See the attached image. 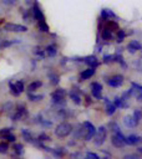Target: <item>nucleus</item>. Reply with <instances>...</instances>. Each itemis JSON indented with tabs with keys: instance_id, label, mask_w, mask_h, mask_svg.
<instances>
[{
	"instance_id": "nucleus-44",
	"label": "nucleus",
	"mask_w": 142,
	"mask_h": 159,
	"mask_svg": "<svg viewBox=\"0 0 142 159\" xmlns=\"http://www.w3.org/2000/svg\"><path fill=\"white\" fill-rule=\"evenodd\" d=\"M125 158H135V159H137L138 156H136V154H130V156H125Z\"/></svg>"
},
{
	"instance_id": "nucleus-37",
	"label": "nucleus",
	"mask_w": 142,
	"mask_h": 159,
	"mask_svg": "<svg viewBox=\"0 0 142 159\" xmlns=\"http://www.w3.org/2000/svg\"><path fill=\"white\" fill-rule=\"evenodd\" d=\"M5 139H6L7 142H15V139H16V138H15V135H14V134L9 133L7 135H5Z\"/></svg>"
},
{
	"instance_id": "nucleus-38",
	"label": "nucleus",
	"mask_w": 142,
	"mask_h": 159,
	"mask_svg": "<svg viewBox=\"0 0 142 159\" xmlns=\"http://www.w3.org/2000/svg\"><path fill=\"white\" fill-rule=\"evenodd\" d=\"M10 45H13V42H11V41H4V42L0 44V49L7 47V46H10Z\"/></svg>"
},
{
	"instance_id": "nucleus-15",
	"label": "nucleus",
	"mask_w": 142,
	"mask_h": 159,
	"mask_svg": "<svg viewBox=\"0 0 142 159\" xmlns=\"http://www.w3.org/2000/svg\"><path fill=\"white\" fill-rule=\"evenodd\" d=\"M34 15H35V18H36L37 21L45 20V16H44L43 11L40 10V7H39V5H37V4H35V5H34Z\"/></svg>"
},
{
	"instance_id": "nucleus-18",
	"label": "nucleus",
	"mask_w": 142,
	"mask_h": 159,
	"mask_svg": "<svg viewBox=\"0 0 142 159\" xmlns=\"http://www.w3.org/2000/svg\"><path fill=\"white\" fill-rule=\"evenodd\" d=\"M116 111V106L114 103H110V102H107L106 103V109H105V112H106L107 116H112Z\"/></svg>"
},
{
	"instance_id": "nucleus-34",
	"label": "nucleus",
	"mask_w": 142,
	"mask_h": 159,
	"mask_svg": "<svg viewBox=\"0 0 142 159\" xmlns=\"http://www.w3.org/2000/svg\"><path fill=\"white\" fill-rule=\"evenodd\" d=\"M43 97H44L43 94H36V96H34V94H29V98L31 101H40Z\"/></svg>"
},
{
	"instance_id": "nucleus-5",
	"label": "nucleus",
	"mask_w": 142,
	"mask_h": 159,
	"mask_svg": "<svg viewBox=\"0 0 142 159\" xmlns=\"http://www.w3.org/2000/svg\"><path fill=\"white\" fill-rule=\"evenodd\" d=\"M51 98L55 103L57 104H64L65 103V98H66V91L62 88H57L56 91L51 93Z\"/></svg>"
},
{
	"instance_id": "nucleus-26",
	"label": "nucleus",
	"mask_w": 142,
	"mask_h": 159,
	"mask_svg": "<svg viewBox=\"0 0 142 159\" xmlns=\"http://www.w3.org/2000/svg\"><path fill=\"white\" fill-rule=\"evenodd\" d=\"M7 149H9V144H7V142H1V143H0V153L5 154V153H7Z\"/></svg>"
},
{
	"instance_id": "nucleus-28",
	"label": "nucleus",
	"mask_w": 142,
	"mask_h": 159,
	"mask_svg": "<svg viewBox=\"0 0 142 159\" xmlns=\"http://www.w3.org/2000/svg\"><path fill=\"white\" fill-rule=\"evenodd\" d=\"M114 104L116 106V108H117V107H126V103H123V100H122V98H118V97L115 98Z\"/></svg>"
},
{
	"instance_id": "nucleus-22",
	"label": "nucleus",
	"mask_w": 142,
	"mask_h": 159,
	"mask_svg": "<svg viewBox=\"0 0 142 159\" xmlns=\"http://www.w3.org/2000/svg\"><path fill=\"white\" fill-rule=\"evenodd\" d=\"M82 133H84V127H82L81 124H78V126H77V129L75 131V133H74V138H75V139L81 138V137H82Z\"/></svg>"
},
{
	"instance_id": "nucleus-21",
	"label": "nucleus",
	"mask_w": 142,
	"mask_h": 159,
	"mask_svg": "<svg viewBox=\"0 0 142 159\" xmlns=\"http://www.w3.org/2000/svg\"><path fill=\"white\" fill-rule=\"evenodd\" d=\"M123 122H125V124H126L127 127H135V126H137L136 122H135V119L131 116H126L125 118H123Z\"/></svg>"
},
{
	"instance_id": "nucleus-27",
	"label": "nucleus",
	"mask_w": 142,
	"mask_h": 159,
	"mask_svg": "<svg viewBox=\"0 0 142 159\" xmlns=\"http://www.w3.org/2000/svg\"><path fill=\"white\" fill-rule=\"evenodd\" d=\"M14 86H15V88L18 90L19 93H21L22 91H24V82H22V81H16L14 83Z\"/></svg>"
},
{
	"instance_id": "nucleus-20",
	"label": "nucleus",
	"mask_w": 142,
	"mask_h": 159,
	"mask_svg": "<svg viewBox=\"0 0 142 159\" xmlns=\"http://www.w3.org/2000/svg\"><path fill=\"white\" fill-rule=\"evenodd\" d=\"M41 81H35V82H32V83H30L29 87H28V91L29 92H34V91H36L39 87H41Z\"/></svg>"
},
{
	"instance_id": "nucleus-43",
	"label": "nucleus",
	"mask_w": 142,
	"mask_h": 159,
	"mask_svg": "<svg viewBox=\"0 0 142 159\" xmlns=\"http://www.w3.org/2000/svg\"><path fill=\"white\" fill-rule=\"evenodd\" d=\"M35 54H37V55H40V56H44V52H43V51H41V50H40V49H39V47H37V49H35Z\"/></svg>"
},
{
	"instance_id": "nucleus-1",
	"label": "nucleus",
	"mask_w": 142,
	"mask_h": 159,
	"mask_svg": "<svg viewBox=\"0 0 142 159\" xmlns=\"http://www.w3.org/2000/svg\"><path fill=\"white\" fill-rule=\"evenodd\" d=\"M71 132H72V126L67 122H64V123H60L55 129V134L60 138H65L67 137Z\"/></svg>"
},
{
	"instance_id": "nucleus-42",
	"label": "nucleus",
	"mask_w": 142,
	"mask_h": 159,
	"mask_svg": "<svg viewBox=\"0 0 142 159\" xmlns=\"http://www.w3.org/2000/svg\"><path fill=\"white\" fill-rule=\"evenodd\" d=\"M137 100L138 101H142V87L140 88V91H138V93H137Z\"/></svg>"
},
{
	"instance_id": "nucleus-6",
	"label": "nucleus",
	"mask_w": 142,
	"mask_h": 159,
	"mask_svg": "<svg viewBox=\"0 0 142 159\" xmlns=\"http://www.w3.org/2000/svg\"><path fill=\"white\" fill-rule=\"evenodd\" d=\"M4 29L6 31H13V32H25L28 31V28L19 24H5L4 25Z\"/></svg>"
},
{
	"instance_id": "nucleus-45",
	"label": "nucleus",
	"mask_w": 142,
	"mask_h": 159,
	"mask_svg": "<svg viewBox=\"0 0 142 159\" xmlns=\"http://www.w3.org/2000/svg\"><path fill=\"white\" fill-rule=\"evenodd\" d=\"M138 152H140V153H142V147H141V148H138Z\"/></svg>"
},
{
	"instance_id": "nucleus-4",
	"label": "nucleus",
	"mask_w": 142,
	"mask_h": 159,
	"mask_svg": "<svg viewBox=\"0 0 142 159\" xmlns=\"http://www.w3.org/2000/svg\"><path fill=\"white\" fill-rule=\"evenodd\" d=\"M82 127H84V133H82L84 139L85 141H91L96 133V128L93 127V124L91 122H89V121L82 124Z\"/></svg>"
},
{
	"instance_id": "nucleus-12",
	"label": "nucleus",
	"mask_w": 142,
	"mask_h": 159,
	"mask_svg": "<svg viewBox=\"0 0 142 159\" xmlns=\"http://www.w3.org/2000/svg\"><path fill=\"white\" fill-rule=\"evenodd\" d=\"M84 61L86 62V65H89L90 67H97L99 66V61H97V57L93 55H90V56H86L84 59Z\"/></svg>"
},
{
	"instance_id": "nucleus-36",
	"label": "nucleus",
	"mask_w": 142,
	"mask_h": 159,
	"mask_svg": "<svg viewBox=\"0 0 142 159\" xmlns=\"http://www.w3.org/2000/svg\"><path fill=\"white\" fill-rule=\"evenodd\" d=\"M39 141L40 142H44V141H50V137H49V135L47 134H40L39 135Z\"/></svg>"
},
{
	"instance_id": "nucleus-23",
	"label": "nucleus",
	"mask_w": 142,
	"mask_h": 159,
	"mask_svg": "<svg viewBox=\"0 0 142 159\" xmlns=\"http://www.w3.org/2000/svg\"><path fill=\"white\" fill-rule=\"evenodd\" d=\"M37 25H39V29L41 30V31H44V32H47L49 31V25L46 24V21H45V20L37 21Z\"/></svg>"
},
{
	"instance_id": "nucleus-10",
	"label": "nucleus",
	"mask_w": 142,
	"mask_h": 159,
	"mask_svg": "<svg viewBox=\"0 0 142 159\" xmlns=\"http://www.w3.org/2000/svg\"><path fill=\"white\" fill-rule=\"evenodd\" d=\"M140 143H142V137H140V135H130V137L126 138V144L128 146H135V144H140Z\"/></svg>"
},
{
	"instance_id": "nucleus-41",
	"label": "nucleus",
	"mask_w": 142,
	"mask_h": 159,
	"mask_svg": "<svg viewBox=\"0 0 142 159\" xmlns=\"http://www.w3.org/2000/svg\"><path fill=\"white\" fill-rule=\"evenodd\" d=\"M87 158H95V159H99V154L96 153H87Z\"/></svg>"
},
{
	"instance_id": "nucleus-11",
	"label": "nucleus",
	"mask_w": 142,
	"mask_h": 159,
	"mask_svg": "<svg viewBox=\"0 0 142 159\" xmlns=\"http://www.w3.org/2000/svg\"><path fill=\"white\" fill-rule=\"evenodd\" d=\"M142 49V46H141V44L138 42V41H136V40H132L131 42L127 45V50H128L131 54H133V52H136V51H138V50H141Z\"/></svg>"
},
{
	"instance_id": "nucleus-25",
	"label": "nucleus",
	"mask_w": 142,
	"mask_h": 159,
	"mask_svg": "<svg viewBox=\"0 0 142 159\" xmlns=\"http://www.w3.org/2000/svg\"><path fill=\"white\" fill-rule=\"evenodd\" d=\"M21 134H22V137L25 138V141L26 142H32V137H31V133L28 131V129H22L21 131Z\"/></svg>"
},
{
	"instance_id": "nucleus-35",
	"label": "nucleus",
	"mask_w": 142,
	"mask_h": 159,
	"mask_svg": "<svg viewBox=\"0 0 142 159\" xmlns=\"http://www.w3.org/2000/svg\"><path fill=\"white\" fill-rule=\"evenodd\" d=\"M9 133H11L10 128H3V129L0 131V135H1V137H5V135H7Z\"/></svg>"
},
{
	"instance_id": "nucleus-8",
	"label": "nucleus",
	"mask_w": 142,
	"mask_h": 159,
	"mask_svg": "<svg viewBox=\"0 0 142 159\" xmlns=\"http://www.w3.org/2000/svg\"><path fill=\"white\" fill-rule=\"evenodd\" d=\"M26 115H28V111H26V108L24 106H18L16 109H15V113L11 116V118L14 121H19V119H21L22 117H25Z\"/></svg>"
},
{
	"instance_id": "nucleus-24",
	"label": "nucleus",
	"mask_w": 142,
	"mask_h": 159,
	"mask_svg": "<svg viewBox=\"0 0 142 159\" xmlns=\"http://www.w3.org/2000/svg\"><path fill=\"white\" fill-rule=\"evenodd\" d=\"M106 28L110 29L111 31H117L118 25H117V22H116V21H107L106 22Z\"/></svg>"
},
{
	"instance_id": "nucleus-32",
	"label": "nucleus",
	"mask_w": 142,
	"mask_h": 159,
	"mask_svg": "<svg viewBox=\"0 0 142 159\" xmlns=\"http://www.w3.org/2000/svg\"><path fill=\"white\" fill-rule=\"evenodd\" d=\"M9 86H10V91H11V94H14V96H19V94H20V93L18 92V90L15 88V86H14V83H13V82H10V83H9Z\"/></svg>"
},
{
	"instance_id": "nucleus-2",
	"label": "nucleus",
	"mask_w": 142,
	"mask_h": 159,
	"mask_svg": "<svg viewBox=\"0 0 142 159\" xmlns=\"http://www.w3.org/2000/svg\"><path fill=\"white\" fill-rule=\"evenodd\" d=\"M106 137H107V129H106V127H105V126L99 127V129L96 131L95 135H93V143H95V146L103 144V142L106 141Z\"/></svg>"
},
{
	"instance_id": "nucleus-13",
	"label": "nucleus",
	"mask_w": 142,
	"mask_h": 159,
	"mask_svg": "<svg viewBox=\"0 0 142 159\" xmlns=\"http://www.w3.org/2000/svg\"><path fill=\"white\" fill-rule=\"evenodd\" d=\"M70 98L76 104H80L81 103V97H80V91L77 88H74L70 91Z\"/></svg>"
},
{
	"instance_id": "nucleus-30",
	"label": "nucleus",
	"mask_w": 142,
	"mask_h": 159,
	"mask_svg": "<svg viewBox=\"0 0 142 159\" xmlns=\"http://www.w3.org/2000/svg\"><path fill=\"white\" fill-rule=\"evenodd\" d=\"M132 118L135 119V122H136V124H138V122L141 121V112L138 111V109H136V111L133 112V116H132Z\"/></svg>"
},
{
	"instance_id": "nucleus-3",
	"label": "nucleus",
	"mask_w": 142,
	"mask_h": 159,
	"mask_svg": "<svg viewBox=\"0 0 142 159\" xmlns=\"http://www.w3.org/2000/svg\"><path fill=\"white\" fill-rule=\"evenodd\" d=\"M111 143L114 147H116V148H123L126 144V137L122 134L121 131H118V132H116V133L112 134Z\"/></svg>"
},
{
	"instance_id": "nucleus-31",
	"label": "nucleus",
	"mask_w": 142,
	"mask_h": 159,
	"mask_svg": "<svg viewBox=\"0 0 142 159\" xmlns=\"http://www.w3.org/2000/svg\"><path fill=\"white\" fill-rule=\"evenodd\" d=\"M125 35H126V32L123 31V30H117V41L118 42H122V40L125 39Z\"/></svg>"
},
{
	"instance_id": "nucleus-14",
	"label": "nucleus",
	"mask_w": 142,
	"mask_h": 159,
	"mask_svg": "<svg viewBox=\"0 0 142 159\" xmlns=\"http://www.w3.org/2000/svg\"><path fill=\"white\" fill-rule=\"evenodd\" d=\"M93 73H95V70H93V67H90V69L82 71L81 75H80L81 81H84V80H87V78H90V77H92Z\"/></svg>"
},
{
	"instance_id": "nucleus-33",
	"label": "nucleus",
	"mask_w": 142,
	"mask_h": 159,
	"mask_svg": "<svg viewBox=\"0 0 142 159\" xmlns=\"http://www.w3.org/2000/svg\"><path fill=\"white\" fill-rule=\"evenodd\" d=\"M111 61H114V55H105L103 56V62L105 63H110Z\"/></svg>"
},
{
	"instance_id": "nucleus-17",
	"label": "nucleus",
	"mask_w": 142,
	"mask_h": 159,
	"mask_svg": "<svg viewBox=\"0 0 142 159\" xmlns=\"http://www.w3.org/2000/svg\"><path fill=\"white\" fill-rule=\"evenodd\" d=\"M101 37H102V40H112L114 39V35H112V31L110 29H107L106 26H105L102 34H101Z\"/></svg>"
},
{
	"instance_id": "nucleus-40",
	"label": "nucleus",
	"mask_w": 142,
	"mask_h": 159,
	"mask_svg": "<svg viewBox=\"0 0 142 159\" xmlns=\"http://www.w3.org/2000/svg\"><path fill=\"white\" fill-rule=\"evenodd\" d=\"M51 82L52 83H57L59 82V76H57V75H52V76H51Z\"/></svg>"
},
{
	"instance_id": "nucleus-39",
	"label": "nucleus",
	"mask_w": 142,
	"mask_h": 159,
	"mask_svg": "<svg viewBox=\"0 0 142 159\" xmlns=\"http://www.w3.org/2000/svg\"><path fill=\"white\" fill-rule=\"evenodd\" d=\"M16 1H18V0H3V3L4 4H7V5H14Z\"/></svg>"
},
{
	"instance_id": "nucleus-29",
	"label": "nucleus",
	"mask_w": 142,
	"mask_h": 159,
	"mask_svg": "<svg viewBox=\"0 0 142 159\" xmlns=\"http://www.w3.org/2000/svg\"><path fill=\"white\" fill-rule=\"evenodd\" d=\"M14 152L16 156H21L24 153V149H22V146L21 144H15L14 146Z\"/></svg>"
},
{
	"instance_id": "nucleus-16",
	"label": "nucleus",
	"mask_w": 142,
	"mask_h": 159,
	"mask_svg": "<svg viewBox=\"0 0 142 159\" xmlns=\"http://www.w3.org/2000/svg\"><path fill=\"white\" fill-rule=\"evenodd\" d=\"M45 52H46L47 56H50V57H54L57 54V47L55 46V45H49V46L45 49Z\"/></svg>"
},
{
	"instance_id": "nucleus-7",
	"label": "nucleus",
	"mask_w": 142,
	"mask_h": 159,
	"mask_svg": "<svg viewBox=\"0 0 142 159\" xmlns=\"http://www.w3.org/2000/svg\"><path fill=\"white\" fill-rule=\"evenodd\" d=\"M123 83V76L121 75H115L110 78H107V85L111 87H120Z\"/></svg>"
},
{
	"instance_id": "nucleus-9",
	"label": "nucleus",
	"mask_w": 142,
	"mask_h": 159,
	"mask_svg": "<svg viewBox=\"0 0 142 159\" xmlns=\"http://www.w3.org/2000/svg\"><path fill=\"white\" fill-rule=\"evenodd\" d=\"M101 92H102V86H101L99 82H92L91 83V93H92V96L95 97L96 100H100V98H101Z\"/></svg>"
},
{
	"instance_id": "nucleus-19",
	"label": "nucleus",
	"mask_w": 142,
	"mask_h": 159,
	"mask_svg": "<svg viewBox=\"0 0 142 159\" xmlns=\"http://www.w3.org/2000/svg\"><path fill=\"white\" fill-rule=\"evenodd\" d=\"M101 16H102L103 20H105V19L107 20L108 18H116V15H115V13H112L110 9H103L102 13H101Z\"/></svg>"
}]
</instances>
